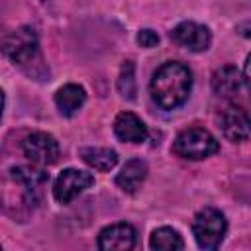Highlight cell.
Here are the masks:
<instances>
[{
  "label": "cell",
  "mask_w": 251,
  "mask_h": 251,
  "mask_svg": "<svg viewBox=\"0 0 251 251\" xmlns=\"http://www.w3.org/2000/svg\"><path fill=\"white\" fill-rule=\"evenodd\" d=\"M192 90V71L178 61L163 63L151 78L149 92L157 106L163 110H175L182 106Z\"/></svg>",
  "instance_id": "6da1fadb"
},
{
  "label": "cell",
  "mask_w": 251,
  "mask_h": 251,
  "mask_svg": "<svg viewBox=\"0 0 251 251\" xmlns=\"http://www.w3.org/2000/svg\"><path fill=\"white\" fill-rule=\"evenodd\" d=\"M173 151L175 155H178L180 159H188V161H202L208 159L212 155H216L220 151V143L218 139L204 127H186L182 129L175 141H173Z\"/></svg>",
  "instance_id": "7a4b0ae2"
},
{
  "label": "cell",
  "mask_w": 251,
  "mask_h": 251,
  "mask_svg": "<svg viewBox=\"0 0 251 251\" xmlns=\"http://www.w3.org/2000/svg\"><path fill=\"white\" fill-rule=\"evenodd\" d=\"M226 231L227 222L218 208H202L192 220V235L200 249H218L226 237Z\"/></svg>",
  "instance_id": "3957f363"
},
{
  "label": "cell",
  "mask_w": 251,
  "mask_h": 251,
  "mask_svg": "<svg viewBox=\"0 0 251 251\" xmlns=\"http://www.w3.org/2000/svg\"><path fill=\"white\" fill-rule=\"evenodd\" d=\"M0 51L14 65L25 67V65H31L35 59H39V41L31 27L22 25L2 39Z\"/></svg>",
  "instance_id": "277c9868"
},
{
  "label": "cell",
  "mask_w": 251,
  "mask_h": 251,
  "mask_svg": "<svg viewBox=\"0 0 251 251\" xmlns=\"http://www.w3.org/2000/svg\"><path fill=\"white\" fill-rule=\"evenodd\" d=\"M22 151L31 165H39V167L55 165L59 161V155H61L59 141L47 131L29 133L22 143Z\"/></svg>",
  "instance_id": "5b68a950"
},
{
  "label": "cell",
  "mask_w": 251,
  "mask_h": 251,
  "mask_svg": "<svg viewBox=\"0 0 251 251\" xmlns=\"http://www.w3.org/2000/svg\"><path fill=\"white\" fill-rule=\"evenodd\" d=\"M94 184V175L82 169H65L53 184V196L59 204H71L78 194Z\"/></svg>",
  "instance_id": "8992f818"
},
{
  "label": "cell",
  "mask_w": 251,
  "mask_h": 251,
  "mask_svg": "<svg viewBox=\"0 0 251 251\" xmlns=\"http://www.w3.org/2000/svg\"><path fill=\"white\" fill-rule=\"evenodd\" d=\"M171 39L178 47H182V49H188L192 53H202V51H206L210 47L212 33L202 24H196V22H180L176 27H173Z\"/></svg>",
  "instance_id": "52a82bcc"
},
{
  "label": "cell",
  "mask_w": 251,
  "mask_h": 251,
  "mask_svg": "<svg viewBox=\"0 0 251 251\" xmlns=\"http://www.w3.org/2000/svg\"><path fill=\"white\" fill-rule=\"evenodd\" d=\"M224 135L233 143H243L249 139V114L239 104L226 106L218 116Z\"/></svg>",
  "instance_id": "ba28073f"
},
{
  "label": "cell",
  "mask_w": 251,
  "mask_h": 251,
  "mask_svg": "<svg viewBox=\"0 0 251 251\" xmlns=\"http://www.w3.org/2000/svg\"><path fill=\"white\" fill-rule=\"evenodd\" d=\"M137 241V231L131 224L120 222V224H112L108 227H104L98 233V249L102 251H127L133 249Z\"/></svg>",
  "instance_id": "9c48e42d"
},
{
  "label": "cell",
  "mask_w": 251,
  "mask_h": 251,
  "mask_svg": "<svg viewBox=\"0 0 251 251\" xmlns=\"http://www.w3.org/2000/svg\"><path fill=\"white\" fill-rule=\"evenodd\" d=\"M114 133L124 143H143L147 139V126L133 112H120L114 120Z\"/></svg>",
  "instance_id": "30bf717a"
},
{
  "label": "cell",
  "mask_w": 251,
  "mask_h": 251,
  "mask_svg": "<svg viewBox=\"0 0 251 251\" xmlns=\"http://www.w3.org/2000/svg\"><path fill=\"white\" fill-rule=\"evenodd\" d=\"M243 84V76L233 65H224L214 71L212 75V90L216 96L222 98H233Z\"/></svg>",
  "instance_id": "8fae6325"
},
{
  "label": "cell",
  "mask_w": 251,
  "mask_h": 251,
  "mask_svg": "<svg viewBox=\"0 0 251 251\" xmlns=\"http://www.w3.org/2000/svg\"><path fill=\"white\" fill-rule=\"evenodd\" d=\"M147 178V163L141 159H129L122 171L116 175V186L127 194L137 192V188Z\"/></svg>",
  "instance_id": "7c38bea8"
},
{
  "label": "cell",
  "mask_w": 251,
  "mask_h": 251,
  "mask_svg": "<svg viewBox=\"0 0 251 251\" xmlns=\"http://www.w3.org/2000/svg\"><path fill=\"white\" fill-rule=\"evenodd\" d=\"M86 102V92L80 84H75V82H69L65 86H61L57 92H55V106L59 108V112L67 118L75 116Z\"/></svg>",
  "instance_id": "4fadbf2b"
},
{
  "label": "cell",
  "mask_w": 251,
  "mask_h": 251,
  "mask_svg": "<svg viewBox=\"0 0 251 251\" xmlns=\"http://www.w3.org/2000/svg\"><path fill=\"white\" fill-rule=\"evenodd\" d=\"M80 157L88 167L100 173H108L118 165V153L110 147H82Z\"/></svg>",
  "instance_id": "5bb4252c"
},
{
  "label": "cell",
  "mask_w": 251,
  "mask_h": 251,
  "mask_svg": "<svg viewBox=\"0 0 251 251\" xmlns=\"http://www.w3.org/2000/svg\"><path fill=\"white\" fill-rule=\"evenodd\" d=\"M12 176L16 182H20L22 186H25L27 192H37L47 180H49V175L43 171V169H37V167H14L12 169Z\"/></svg>",
  "instance_id": "9a60e30c"
},
{
  "label": "cell",
  "mask_w": 251,
  "mask_h": 251,
  "mask_svg": "<svg viewBox=\"0 0 251 251\" xmlns=\"http://www.w3.org/2000/svg\"><path fill=\"white\" fill-rule=\"evenodd\" d=\"M149 245H151V249H157V251H175V249H182L184 241L176 229L163 226L151 233Z\"/></svg>",
  "instance_id": "2e32d148"
},
{
  "label": "cell",
  "mask_w": 251,
  "mask_h": 251,
  "mask_svg": "<svg viewBox=\"0 0 251 251\" xmlns=\"http://www.w3.org/2000/svg\"><path fill=\"white\" fill-rule=\"evenodd\" d=\"M118 90L124 98L127 100H133L135 98V67L131 61H124L122 65V71H120V76H118Z\"/></svg>",
  "instance_id": "e0dca14e"
},
{
  "label": "cell",
  "mask_w": 251,
  "mask_h": 251,
  "mask_svg": "<svg viewBox=\"0 0 251 251\" xmlns=\"http://www.w3.org/2000/svg\"><path fill=\"white\" fill-rule=\"evenodd\" d=\"M137 43H139L141 47H145V49H151V47H155V45L159 43V35H157V31H153V29H149V27L139 29V33H137Z\"/></svg>",
  "instance_id": "ac0fdd59"
},
{
  "label": "cell",
  "mask_w": 251,
  "mask_h": 251,
  "mask_svg": "<svg viewBox=\"0 0 251 251\" xmlns=\"http://www.w3.org/2000/svg\"><path fill=\"white\" fill-rule=\"evenodd\" d=\"M2 112H4V92L0 90V120H2Z\"/></svg>",
  "instance_id": "d6986e66"
}]
</instances>
